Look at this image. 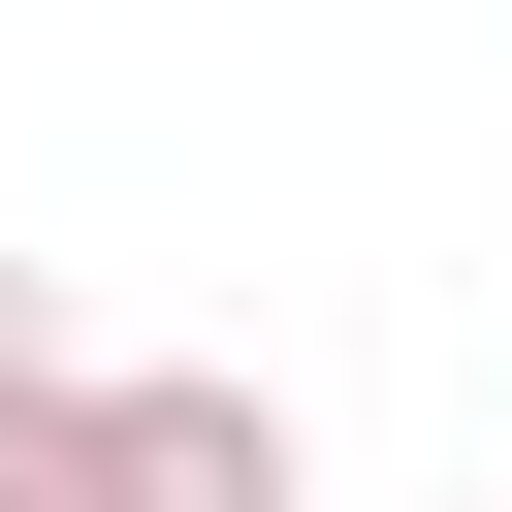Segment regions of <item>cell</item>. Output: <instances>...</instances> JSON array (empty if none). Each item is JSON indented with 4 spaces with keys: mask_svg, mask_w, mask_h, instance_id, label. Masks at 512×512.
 Returning a JSON list of instances; mask_svg holds the SVG:
<instances>
[{
    "mask_svg": "<svg viewBox=\"0 0 512 512\" xmlns=\"http://www.w3.org/2000/svg\"><path fill=\"white\" fill-rule=\"evenodd\" d=\"M0 512H288V416L192 384V352H96V384L0 448Z\"/></svg>",
    "mask_w": 512,
    "mask_h": 512,
    "instance_id": "obj_1",
    "label": "cell"
},
{
    "mask_svg": "<svg viewBox=\"0 0 512 512\" xmlns=\"http://www.w3.org/2000/svg\"><path fill=\"white\" fill-rule=\"evenodd\" d=\"M64 384H96V352H64V288H32V256H0V448H32V416H64Z\"/></svg>",
    "mask_w": 512,
    "mask_h": 512,
    "instance_id": "obj_2",
    "label": "cell"
}]
</instances>
